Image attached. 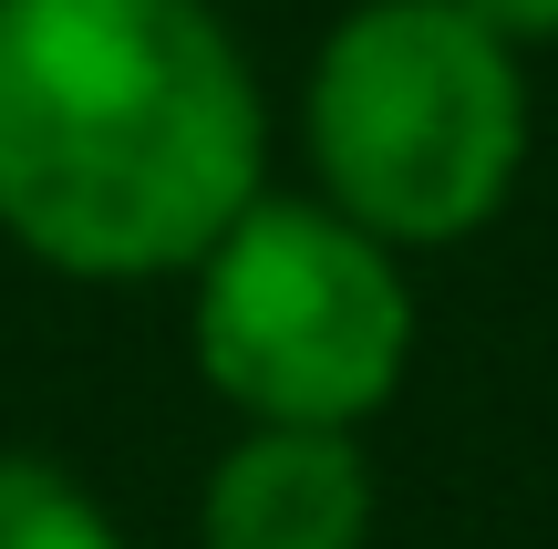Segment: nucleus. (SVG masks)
Here are the masks:
<instances>
[{
    "mask_svg": "<svg viewBox=\"0 0 558 549\" xmlns=\"http://www.w3.org/2000/svg\"><path fill=\"white\" fill-rule=\"evenodd\" d=\"M269 187L218 0H0V239L94 290L186 281Z\"/></svg>",
    "mask_w": 558,
    "mask_h": 549,
    "instance_id": "f257e3e1",
    "label": "nucleus"
},
{
    "mask_svg": "<svg viewBox=\"0 0 558 549\" xmlns=\"http://www.w3.org/2000/svg\"><path fill=\"white\" fill-rule=\"evenodd\" d=\"M300 145L373 239L456 249L527 177V52L465 0H352L311 52Z\"/></svg>",
    "mask_w": 558,
    "mask_h": 549,
    "instance_id": "f03ea898",
    "label": "nucleus"
},
{
    "mask_svg": "<svg viewBox=\"0 0 558 549\" xmlns=\"http://www.w3.org/2000/svg\"><path fill=\"white\" fill-rule=\"evenodd\" d=\"M186 343L228 415L248 426H373L414 373V281L403 249L352 207L248 198L186 270Z\"/></svg>",
    "mask_w": 558,
    "mask_h": 549,
    "instance_id": "7ed1b4c3",
    "label": "nucleus"
},
{
    "mask_svg": "<svg viewBox=\"0 0 558 549\" xmlns=\"http://www.w3.org/2000/svg\"><path fill=\"white\" fill-rule=\"evenodd\" d=\"M197 549H373L362 426H248L207 467Z\"/></svg>",
    "mask_w": 558,
    "mask_h": 549,
    "instance_id": "20e7f679",
    "label": "nucleus"
},
{
    "mask_svg": "<svg viewBox=\"0 0 558 549\" xmlns=\"http://www.w3.org/2000/svg\"><path fill=\"white\" fill-rule=\"evenodd\" d=\"M0 549H124V529L52 456H0Z\"/></svg>",
    "mask_w": 558,
    "mask_h": 549,
    "instance_id": "39448f33",
    "label": "nucleus"
},
{
    "mask_svg": "<svg viewBox=\"0 0 558 549\" xmlns=\"http://www.w3.org/2000/svg\"><path fill=\"white\" fill-rule=\"evenodd\" d=\"M465 11H476L497 41H518V52H548L558 41V0H465Z\"/></svg>",
    "mask_w": 558,
    "mask_h": 549,
    "instance_id": "423d86ee",
    "label": "nucleus"
}]
</instances>
